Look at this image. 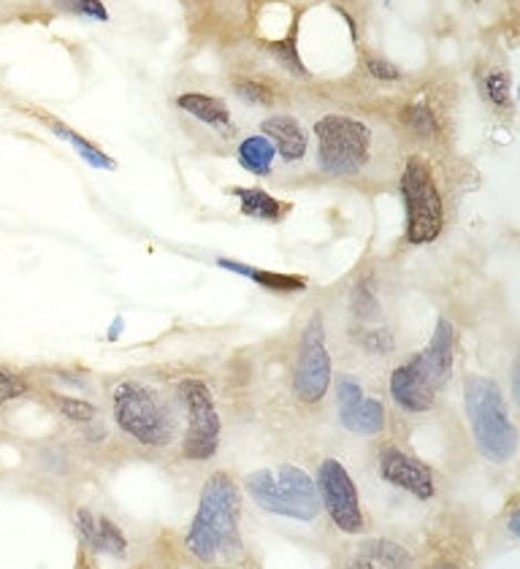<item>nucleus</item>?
I'll return each instance as SVG.
<instances>
[{
  "label": "nucleus",
  "mask_w": 520,
  "mask_h": 569,
  "mask_svg": "<svg viewBox=\"0 0 520 569\" xmlns=\"http://www.w3.org/2000/svg\"><path fill=\"white\" fill-rule=\"evenodd\" d=\"M317 174L341 185L371 187L394 171V133L369 112L332 106L309 125Z\"/></svg>",
  "instance_id": "obj_1"
},
{
  "label": "nucleus",
  "mask_w": 520,
  "mask_h": 569,
  "mask_svg": "<svg viewBox=\"0 0 520 569\" xmlns=\"http://www.w3.org/2000/svg\"><path fill=\"white\" fill-rule=\"evenodd\" d=\"M242 491L223 469L204 480L193 521L185 531V553L198 567H236L244 561Z\"/></svg>",
  "instance_id": "obj_2"
},
{
  "label": "nucleus",
  "mask_w": 520,
  "mask_h": 569,
  "mask_svg": "<svg viewBox=\"0 0 520 569\" xmlns=\"http://www.w3.org/2000/svg\"><path fill=\"white\" fill-rule=\"evenodd\" d=\"M109 409L118 431L144 450H169L182 437V407L176 394L157 383L122 377L109 390Z\"/></svg>",
  "instance_id": "obj_3"
},
{
  "label": "nucleus",
  "mask_w": 520,
  "mask_h": 569,
  "mask_svg": "<svg viewBox=\"0 0 520 569\" xmlns=\"http://www.w3.org/2000/svg\"><path fill=\"white\" fill-rule=\"evenodd\" d=\"M244 491L266 516L312 526L323 518L315 477L302 464L261 467L244 477Z\"/></svg>",
  "instance_id": "obj_4"
},
{
  "label": "nucleus",
  "mask_w": 520,
  "mask_h": 569,
  "mask_svg": "<svg viewBox=\"0 0 520 569\" xmlns=\"http://www.w3.org/2000/svg\"><path fill=\"white\" fill-rule=\"evenodd\" d=\"M463 404L477 450L491 464H510L516 458L520 437L507 413L504 394L491 377L472 375L463 383Z\"/></svg>",
  "instance_id": "obj_5"
},
{
  "label": "nucleus",
  "mask_w": 520,
  "mask_h": 569,
  "mask_svg": "<svg viewBox=\"0 0 520 569\" xmlns=\"http://www.w3.org/2000/svg\"><path fill=\"white\" fill-rule=\"evenodd\" d=\"M404 204V238L412 247L437 242L445 228V199L437 174L424 155H409L399 174Z\"/></svg>",
  "instance_id": "obj_6"
},
{
  "label": "nucleus",
  "mask_w": 520,
  "mask_h": 569,
  "mask_svg": "<svg viewBox=\"0 0 520 569\" xmlns=\"http://www.w3.org/2000/svg\"><path fill=\"white\" fill-rule=\"evenodd\" d=\"M182 407L180 453L187 464H206L223 443V418L204 377H182L174 388Z\"/></svg>",
  "instance_id": "obj_7"
},
{
  "label": "nucleus",
  "mask_w": 520,
  "mask_h": 569,
  "mask_svg": "<svg viewBox=\"0 0 520 569\" xmlns=\"http://www.w3.org/2000/svg\"><path fill=\"white\" fill-rule=\"evenodd\" d=\"M334 385V358L328 350V332L323 312H315L298 336L293 358L290 390L302 407H320Z\"/></svg>",
  "instance_id": "obj_8"
},
{
  "label": "nucleus",
  "mask_w": 520,
  "mask_h": 569,
  "mask_svg": "<svg viewBox=\"0 0 520 569\" xmlns=\"http://www.w3.org/2000/svg\"><path fill=\"white\" fill-rule=\"evenodd\" d=\"M315 488L323 516L339 535L364 537L369 531V518H366L364 501H360L358 482L341 458L328 456L317 464Z\"/></svg>",
  "instance_id": "obj_9"
},
{
  "label": "nucleus",
  "mask_w": 520,
  "mask_h": 569,
  "mask_svg": "<svg viewBox=\"0 0 520 569\" xmlns=\"http://www.w3.org/2000/svg\"><path fill=\"white\" fill-rule=\"evenodd\" d=\"M375 473L379 486L404 494V497L418 501H431L437 497V475H434V469L409 450L399 448V445H383L377 450Z\"/></svg>",
  "instance_id": "obj_10"
},
{
  "label": "nucleus",
  "mask_w": 520,
  "mask_h": 569,
  "mask_svg": "<svg viewBox=\"0 0 520 569\" xmlns=\"http://www.w3.org/2000/svg\"><path fill=\"white\" fill-rule=\"evenodd\" d=\"M442 385L428 369L424 353H415L401 360L388 377V394L396 407L407 415H426L437 407V396Z\"/></svg>",
  "instance_id": "obj_11"
},
{
  "label": "nucleus",
  "mask_w": 520,
  "mask_h": 569,
  "mask_svg": "<svg viewBox=\"0 0 520 569\" xmlns=\"http://www.w3.org/2000/svg\"><path fill=\"white\" fill-rule=\"evenodd\" d=\"M73 526H77L79 540L90 553L112 561H125L131 556V537L106 512H95L93 507L82 505L73 510Z\"/></svg>",
  "instance_id": "obj_12"
},
{
  "label": "nucleus",
  "mask_w": 520,
  "mask_h": 569,
  "mask_svg": "<svg viewBox=\"0 0 520 569\" xmlns=\"http://www.w3.org/2000/svg\"><path fill=\"white\" fill-rule=\"evenodd\" d=\"M261 133L274 144L285 169H302L312 155V133L302 118L290 112H272L261 120Z\"/></svg>",
  "instance_id": "obj_13"
},
{
  "label": "nucleus",
  "mask_w": 520,
  "mask_h": 569,
  "mask_svg": "<svg viewBox=\"0 0 520 569\" xmlns=\"http://www.w3.org/2000/svg\"><path fill=\"white\" fill-rule=\"evenodd\" d=\"M341 569H415V556L390 537H358L347 548Z\"/></svg>",
  "instance_id": "obj_14"
},
{
  "label": "nucleus",
  "mask_w": 520,
  "mask_h": 569,
  "mask_svg": "<svg viewBox=\"0 0 520 569\" xmlns=\"http://www.w3.org/2000/svg\"><path fill=\"white\" fill-rule=\"evenodd\" d=\"M176 109L187 118H193L195 122L212 131L214 136L220 139H234L236 125H234V112L225 103V98L212 95V93H198V90H190V93L176 95Z\"/></svg>",
  "instance_id": "obj_15"
},
{
  "label": "nucleus",
  "mask_w": 520,
  "mask_h": 569,
  "mask_svg": "<svg viewBox=\"0 0 520 569\" xmlns=\"http://www.w3.org/2000/svg\"><path fill=\"white\" fill-rule=\"evenodd\" d=\"M420 353H424L431 375L445 388L452 377V364H456V328H452L448 317H439L431 339H428V345Z\"/></svg>",
  "instance_id": "obj_16"
},
{
  "label": "nucleus",
  "mask_w": 520,
  "mask_h": 569,
  "mask_svg": "<svg viewBox=\"0 0 520 569\" xmlns=\"http://www.w3.org/2000/svg\"><path fill=\"white\" fill-rule=\"evenodd\" d=\"M217 266H223L225 272H234L238 277L253 280L255 285H261L263 291L268 293H279V296H290V293H302L307 291V277L302 274H283V272H268V268H258V266H247V263L238 261H228L220 258Z\"/></svg>",
  "instance_id": "obj_17"
},
{
  "label": "nucleus",
  "mask_w": 520,
  "mask_h": 569,
  "mask_svg": "<svg viewBox=\"0 0 520 569\" xmlns=\"http://www.w3.org/2000/svg\"><path fill=\"white\" fill-rule=\"evenodd\" d=\"M228 193L238 201V212L244 217L261 220V223H283L293 210L287 201H279L277 195L263 187H231Z\"/></svg>",
  "instance_id": "obj_18"
},
{
  "label": "nucleus",
  "mask_w": 520,
  "mask_h": 569,
  "mask_svg": "<svg viewBox=\"0 0 520 569\" xmlns=\"http://www.w3.org/2000/svg\"><path fill=\"white\" fill-rule=\"evenodd\" d=\"M236 161L253 176L268 180V176H274V166H277V152H274V144L263 133H253V136H244L236 144Z\"/></svg>",
  "instance_id": "obj_19"
},
{
  "label": "nucleus",
  "mask_w": 520,
  "mask_h": 569,
  "mask_svg": "<svg viewBox=\"0 0 520 569\" xmlns=\"http://www.w3.org/2000/svg\"><path fill=\"white\" fill-rule=\"evenodd\" d=\"M334 407H336V420L345 431L353 434L355 420H358L360 407H364L366 390L360 385V379L355 375H334Z\"/></svg>",
  "instance_id": "obj_20"
},
{
  "label": "nucleus",
  "mask_w": 520,
  "mask_h": 569,
  "mask_svg": "<svg viewBox=\"0 0 520 569\" xmlns=\"http://www.w3.org/2000/svg\"><path fill=\"white\" fill-rule=\"evenodd\" d=\"M47 402L52 404V409L60 418H65L73 426L95 428L101 424V409H98V404L84 399V396L63 394V390H49Z\"/></svg>",
  "instance_id": "obj_21"
},
{
  "label": "nucleus",
  "mask_w": 520,
  "mask_h": 569,
  "mask_svg": "<svg viewBox=\"0 0 520 569\" xmlns=\"http://www.w3.org/2000/svg\"><path fill=\"white\" fill-rule=\"evenodd\" d=\"M401 125H404V131L412 133L415 139H424V142L426 139H434L439 133V118L426 98L409 101L407 106L401 109Z\"/></svg>",
  "instance_id": "obj_22"
},
{
  "label": "nucleus",
  "mask_w": 520,
  "mask_h": 569,
  "mask_svg": "<svg viewBox=\"0 0 520 569\" xmlns=\"http://www.w3.org/2000/svg\"><path fill=\"white\" fill-rule=\"evenodd\" d=\"M49 131H52L54 136L65 139V142L73 144V150L79 152V158H84V161H88L90 166H95V169H106V171H112L114 166H118V163H114L112 158H109L106 152L101 150V146H95L93 142H88V139H84V136H79L77 131H71V128H69V125H63V122L49 120Z\"/></svg>",
  "instance_id": "obj_23"
},
{
  "label": "nucleus",
  "mask_w": 520,
  "mask_h": 569,
  "mask_svg": "<svg viewBox=\"0 0 520 569\" xmlns=\"http://www.w3.org/2000/svg\"><path fill=\"white\" fill-rule=\"evenodd\" d=\"M385 426H388V407H385V402L377 399V396H366L358 420L353 426V437L375 439L385 431Z\"/></svg>",
  "instance_id": "obj_24"
},
{
  "label": "nucleus",
  "mask_w": 520,
  "mask_h": 569,
  "mask_svg": "<svg viewBox=\"0 0 520 569\" xmlns=\"http://www.w3.org/2000/svg\"><path fill=\"white\" fill-rule=\"evenodd\" d=\"M231 88H234V95L238 101L247 103V106H258V109L277 106V90H274L268 82H263V79L236 77L234 82H231Z\"/></svg>",
  "instance_id": "obj_25"
},
{
  "label": "nucleus",
  "mask_w": 520,
  "mask_h": 569,
  "mask_svg": "<svg viewBox=\"0 0 520 569\" xmlns=\"http://www.w3.org/2000/svg\"><path fill=\"white\" fill-rule=\"evenodd\" d=\"M480 90L493 109L512 106V79L504 69H491L480 79Z\"/></svg>",
  "instance_id": "obj_26"
},
{
  "label": "nucleus",
  "mask_w": 520,
  "mask_h": 569,
  "mask_svg": "<svg viewBox=\"0 0 520 569\" xmlns=\"http://www.w3.org/2000/svg\"><path fill=\"white\" fill-rule=\"evenodd\" d=\"M268 52H272V58L277 60V63L283 65L287 73H293V77H302V79L309 77L307 65H304L302 54H298L296 30H290V33H287L285 39H279V41H274V44H268Z\"/></svg>",
  "instance_id": "obj_27"
},
{
  "label": "nucleus",
  "mask_w": 520,
  "mask_h": 569,
  "mask_svg": "<svg viewBox=\"0 0 520 569\" xmlns=\"http://www.w3.org/2000/svg\"><path fill=\"white\" fill-rule=\"evenodd\" d=\"M30 390H33V385H30L28 375H22V372L11 369V366L0 364V407L24 399Z\"/></svg>",
  "instance_id": "obj_28"
},
{
  "label": "nucleus",
  "mask_w": 520,
  "mask_h": 569,
  "mask_svg": "<svg viewBox=\"0 0 520 569\" xmlns=\"http://www.w3.org/2000/svg\"><path fill=\"white\" fill-rule=\"evenodd\" d=\"M54 9L71 17H84V20H109V11L106 6H103V0H54Z\"/></svg>",
  "instance_id": "obj_29"
},
{
  "label": "nucleus",
  "mask_w": 520,
  "mask_h": 569,
  "mask_svg": "<svg viewBox=\"0 0 520 569\" xmlns=\"http://www.w3.org/2000/svg\"><path fill=\"white\" fill-rule=\"evenodd\" d=\"M366 71H369V77L375 79V82L383 84H394L404 77V71L394 63V60L377 58V54H366Z\"/></svg>",
  "instance_id": "obj_30"
},
{
  "label": "nucleus",
  "mask_w": 520,
  "mask_h": 569,
  "mask_svg": "<svg viewBox=\"0 0 520 569\" xmlns=\"http://www.w3.org/2000/svg\"><path fill=\"white\" fill-rule=\"evenodd\" d=\"M512 399H516V404L520 407V358L516 369H512Z\"/></svg>",
  "instance_id": "obj_31"
},
{
  "label": "nucleus",
  "mask_w": 520,
  "mask_h": 569,
  "mask_svg": "<svg viewBox=\"0 0 520 569\" xmlns=\"http://www.w3.org/2000/svg\"><path fill=\"white\" fill-rule=\"evenodd\" d=\"M507 529H510L512 535H516L518 540H520V510L512 512V516H510V521H507Z\"/></svg>",
  "instance_id": "obj_32"
},
{
  "label": "nucleus",
  "mask_w": 520,
  "mask_h": 569,
  "mask_svg": "<svg viewBox=\"0 0 520 569\" xmlns=\"http://www.w3.org/2000/svg\"><path fill=\"white\" fill-rule=\"evenodd\" d=\"M217 569H244L242 565H236V567H217Z\"/></svg>",
  "instance_id": "obj_33"
},
{
  "label": "nucleus",
  "mask_w": 520,
  "mask_h": 569,
  "mask_svg": "<svg viewBox=\"0 0 520 569\" xmlns=\"http://www.w3.org/2000/svg\"><path fill=\"white\" fill-rule=\"evenodd\" d=\"M475 3H480V0H475Z\"/></svg>",
  "instance_id": "obj_34"
}]
</instances>
